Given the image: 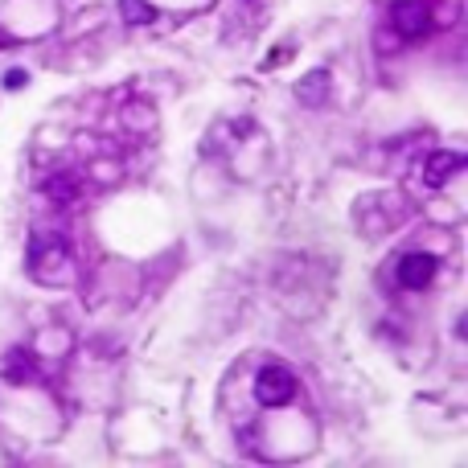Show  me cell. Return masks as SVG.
<instances>
[{"instance_id": "obj_5", "label": "cell", "mask_w": 468, "mask_h": 468, "mask_svg": "<svg viewBox=\"0 0 468 468\" xmlns=\"http://www.w3.org/2000/svg\"><path fill=\"white\" fill-rule=\"evenodd\" d=\"M45 197L58 205H71L79 202V181L74 177H50V186H45Z\"/></svg>"}, {"instance_id": "obj_8", "label": "cell", "mask_w": 468, "mask_h": 468, "mask_svg": "<svg viewBox=\"0 0 468 468\" xmlns=\"http://www.w3.org/2000/svg\"><path fill=\"white\" fill-rule=\"evenodd\" d=\"M5 82H13V87H21V82H25V71H13V74H5Z\"/></svg>"}, {"instance_id": "obj_4", "label": "cell", "mask_w": 468, "mask_h": 468, "mask_svg": "<svg viewBox=\"0 0 468 468\" xmlns=\"http://www.w3.org/2000/svg\"><path fill=\"white\" fill-rule=\"evenodd\" d=\"M460 165H464L460 152H435V157L427 160V186H444V181H448Z\"/></svg>"}, {"instance_id": "obj_2", "label": "cell", "mask_w": 468, "mask_h": 468, "mask_svg": "<svg viewBox=\"0 0 468 468\" xmlns=\"http://www.w3.org/2000/svg\"><path fill=\"white\" fill-rule=\"evenodd\" d=\"M390 17H395V29L403 37H424L432 29V9H427L424 0H398L395 9H390Z\"/></svg>"}, {"instance_id": "obj_1", "label": "cell", "mask_w": 468, "mask_h": 468, "mask_svg": "<svg viewBox=\"0 0 468 468\" xmlns=\"http://www.w3.org/2000/svg\"><path fill=\"white\" fill-rule=\"evenodd\" d=\"M255 395H259V403H263V406L291 403V395H296V374H291L288 366H280V362L263 366L259 378H255Z\"/></svg>"}, {"instance_id": "obj_7", "label": "cell", "mask_w": 468, "mask_h": 468, "mask_svg": "<svg viewBox=\"0 0 468 468\" xmlns=\"http://www.w3.org/2000/svg\"><path fill=\"white\" fill-rule=\"evenodd\" d=\"M119 9H124V17L132 21V25H148V21L157 17V13H152V5H144V0H124Z\"/></svg>"}, {"instance_id": "obj_6", "label": "cell", "mask_w": 468, "mask_h": 468, "mask_svg": "<svg viewBox=\"0 0 468 468\" xmlns=\"http://www.w3.org/2000/svg\"><path fill=\"white\" fill-rule=\"evenodd\" d=\"M325 95H329V74L325 71H312L309 79L301 82V99L317 107V103H325Z\"/></svg>"}, {"instance_id": "obj_3", "label": "cell", "mask_w": 468, "mask_h": 468, "mask_svg": "<svg viewBox=\"0 0 468 468\" xmlns=\"http://www.w3.org/2000/svg\"><path fill=\"white\" fill-rule=\"evenodd\" d=\"M395 275H398L403 288H415V291L427 288V283L435 280V255H427V251H411V255L398 259Z\"/></svg>"}]
</instances>
